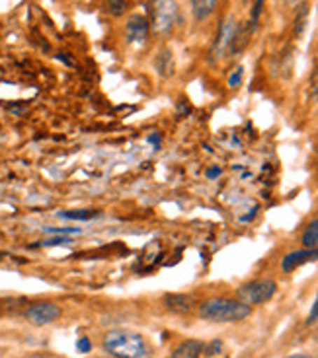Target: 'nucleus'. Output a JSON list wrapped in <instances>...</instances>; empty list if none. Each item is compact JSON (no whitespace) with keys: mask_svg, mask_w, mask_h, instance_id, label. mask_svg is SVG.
Here are the masks:
<instances>
[{"mask_svg":"<svg viewBox=\"0 0 318 358\" xmlns=\"http://www.w3.org/2000/svg\"><path fill=\"white\" fill-rule=\"evenodd\" d=\"M250 313H252L250 306L240 300H228V298H211L200 306L201 317L215 323L242 322Z\"/></svg>","mask_w":318,"mask_h":358,"instance_id":"nucleus-1","label":"nucleus"},{"mask_svg":"<svg viewBox=\"0 0 318 358\" xmlns=\"http://www.w3.org/2000/svg\"><path fill=\"white\" fill-rule=\"evenodd\" d=\"M104 349L116 358H145L148 355L145 339L139 333L113 329L104 337Z\"/></svg>","mask_w":318,"mask_h":358,"instance_id":"nucleus-2","label":"nucleus"},{"mask_svg":"<svg viewBox=\"0 0 318 358\" xmlns=\"http://www.w3.org/2000/svg\"><path fill=\"white\" fill-rule=\"evenodd\" d=\"M180 18L176 0H151V27L156 36H168Z\"/></svg>","mask_w":318,"mask_h":358,"instance_id":"nucleus-3","label":"nucleus"},{"mask_svg":"<svg viewBox=\"0 0 318 358\" xmlns=\"http://www.w3.org/2000/svg\"><path fill=\"white\" fill-rule=\"evenodd\" d=\"M277 292V285L272 278H262V280H254L248 282L244 287L238 288V300L244 304H265L273 298V294Z\"/></svg>","mask_w":318,"mask_h":358,"instance_id":"nucleus-4","label":"nucleus"},{"mask_svg":"<svg viewBox=\"0 0 318 358\" xmlns=\"http://www.w3.org/2000/svg\"><path fill=\"white\" fill-rule=\"evenodd\" d=\"M237 27H238L237 20L233 18V16H228V18L221 24L217 39H215L213 47H211V59H213V61L223 59V57L230 51V47H233V39H235V34H237Z\"/></svg>","mask_w":318,"mask_h":358,"instance_id":"nucleus-5","label":"nucleus"},{"mask_svg":"<svg viewBox=\"0 0 318 358\" xmlns=\"http://www.w3.org/2000/svg\"><path fill=\"white\" fill-rule=\"evenodd\" d=\"M26 317L34 325H49L61 317V308L53 302H37L27 308Z\"/></svg>","mask_w":318,"mask_h":358,"instance_id":"nucleus-6","label":"nucleus"},{"mask_svg":"<svg viewBox=\"0 0 318 358\" xmlns=\"http://www.w3.org/2000/svg\"><path fill=\"white\" fill-rule=\"evenodd\" d=\"M151 31V24L145 16L141 14H133L127 20V26H125V37H127L129 43H145L146 37Z\"/></svg>","mask_w":318,"mask_h":358,"instance_id":"nucleus-7","label":"nucleus"},{"mask_svg":"<svg viewBox=\"0 0 318 358\" xmlns=\"http://www.w3.org/2000/svg\"><path fill=\"white\" fill-rule=\"evenodd\" d=\"M318 259V250H307V248H303L299 251H291V253H287L282 261V268L283 273H293L295 268H299L300 265H305V263H310V261H317Z\"/></svg>","mask_w":318,"mask_h":358,"instance_id":"nucleus-8","label":"nucleus"},{"mask_svg":"<svg viewBox=\"0 0 318 358\" xmlns=\"http://www.w3.org/2000/svg\"><path fill=\"white\" fill-rule=\"evenodd\" d=\"M219 0H191V14L198 22L207 20L217 10Z\"/></svg>","mask_w":318,"mask_h":358,"instance_id":"nucleus-9","label":"nucleus"},{"mask_svg":"<svg viewBox=\"0 0 318 358\" xmlns=\"http://www.w3.org/2000/svg\"><path fill=\"white\" fill-rule=\"evenodd\" d=\"M164 306L174 313H188L193 302H191L190 296L186 294H168L164 298Z\"/></svg>","mask_w":318,"mask_h":358,"instance_id":"nucleus-10","label":"nucleus"},{"mask_svg":"<svg viewBox=\"0 0 318 358\" xmlns=\"http://www.w3.org/2000/svg\"><path fill=\"white\" fill-rule=\"evenodd\" d=\"M203 343L201 341H184L178 349L174 350L172 358H200L203 355Z\"/></svg>","mask_w":318,"mask_h":358,"instance_id":"nucleus-11","label":"nucleus"},{"mask_svg":"<svg viewBox=\"0 0 318 358\" xmlns=\"http://www.w3.org/2000/svg\"><path fill=\"white\" fill-rule=\"evenodd\" d=\"M155 69L160 76H164V78L172 76L176 64H174V57L168 49H164V51L158 53V57H156V61H155Z\"/></svg>","mask_w":318,"mask_h":358,"instance_id":"nucleus-12","label":"nucleus"},{"mask_svg":"<svg viewBox=\"0 0 318 358\" xmlns=\"http://www.w3.org/2000/svg\"><path fill=\"white\" fill-rule=\"evenodd\" d=\"M300 243L307 250H318V218L307 224V228L303 230V236H300Z\"/></svg>","mask_w":318,"mask_h":358,"instance_id":"nucleus-13","label":"nucleus"},{"mask_svg":"<svg viewBox=\"0 0 318 358\" xmlns=\"http://www.w3.org/2000/svg\"><path fill=\"white\" fill-rule=\"evenodd\" d=\"M307 22H309V6L303 2L300 6H297V16H295V26H293L295 36H303V31H305V27H307Z\"/></svg>","mask_w":318,"mask_h":358,"instance_id":"nucleus-14","label":"nucleus"},{"mask_svg":"<svg viewBox=\"0 0 318 358\" xmlns=\"http://www.w3.org/2000/svg\"><path fill=\"white\" fill-rule=\"evenodd\" d=\"M100 215L98 210H69V213H61V218H69V220H92Z\"/></svg>","mask_w":318,"mask_h":358,"instance_id":"nucleus-15","label":"nucleus"},{"mask_svg":"<svg viewBox=\"0 0 318 358\" xmlns=\"http://www.w3.org/2000/svg\"><path fill=\"white\" fill-rule=\"evenodd\" d=\"M264 4L265 0H254V4H252V14H250V26L254 27L258 26V22H260V16H262V12H264Z\"/></svg>","mask_w":318,"mask_h":358,"instance_id":"nucleus-16","label":"nucleus"},{"mask_svg":"<svg viewBox=\"0 0 318 358\" xmlns=\"http://www.w3.org/2000/svg\"><path fill=\"white\" fill-rule=\"evenodd\" d=\"M106 4H108L109 12H111L113 16H121V14L125 12V6H127L125 0H106Z\"/></svg>","mask_w":318,"mask_h":358,"instance_id":"nucleus-17","label":"nucleus"},{"mask_svg":"<svg viewBox=\"0 0 318 358\" xmlns=\"http://www.w3.org/2000/svg\"><path fill=\"white\" fill-rule=\"evenodd\" d=\"M242 76H244V69L242 66H237L235 71L228 74V86L230 88H238L242 84Z\"/></svg>","mask_w":318,"mask_h":358,"instance_id":"nucleus-18","label":"nucleus"},{"mask_svg":"<svg viewBox=\"0 0 318 358\" xmlns=\"http://www.w3.org/2000/svg\"><path fill=\"white\" fill-rule=\"evenodd\" d=\"M71 242L69 236H57V238H49V240H43V242L36 243L39 248H53V245H64V243Z\"/></svg>","mask_w":318,"mask_h":358,"instance_id":"nucleus-19","label":"nucleus"},{"mask_svg":"<svg viewBox=\"0 0 318 358\" xmlns=\"http://www.w3.org/2000/svg\"><path fill=\"white\" fill-rule=\"evenodd\" d=\"M221 350H223V343H221V341H213L207 347H203V352H205L207 357H215Z\"/></svg>","mask_w":318,"mask_h":358,"instance_id":"nucleus-20","label":"nucleus"},{"mask_svg":"<svg viewBox=\"0 0 318 358\" xmlns=\"http://www.w3.org/2000/svg\"><path fill=\"white\" fill-rule=\"evenodd\" d=\"M49 234H61V236H73V234H81L78 228H46Z\"/></svg>","mask_w":318,"mask_h":358,"instance_id":"nucleus-21","label":"nucleus"},{"mask_svg":"<svg viewBox=\"0 0 318 358\" xmlns=\"http://www.w3.org/2000/svg\"><path fill=\"white\" fill-rule=\"evenodd\" d=\"M310 94L318 98V64L314 66V71H312V76H310Z\"/></svg>","mask_w":318,"mask_h":358,"instance_id":"nucleus-22","label":"nucleus"},{"mask_svg":"<svg viewBox=\"0 0 318 358\" xmlns=\"http://www.w3.org/2000/svg\"><path fill=\"white\" fill-rule=\"evenodd\" d=\"M317 322H318V294L317 298H314V304H312V308H310L309 317H307V323H309V325H312V323H317Z\"/></svg>","mask_w":318,"mask_h":358,"instance_id":"nucleus-23","label":"nucleus"},{"mask_svg":"<svg viewBox=\"0 0 318 358\" xmlns=\"http://www.w3.org/2000/svg\"><path fill=\"white\" fill-rule=\"evenodd\" d=\"M76 349H78V352H90L92 350L90 339H86V337L78 339V343H76Z\"/></svg>","mask_w":318,"mask_h":358,"instance_id":"nucleus-24","label":"nucleus"},{"mask_svg":"<svg viewBox=\"0 0 318 358\" xmlns=\"http://www.w3.org/2000/svg\"><path fill=\"white\" fill-rule=\"evenodd\" d=\"M283 2H285V6H287V8H297V6H300L305 0H283Z\"/></svg>","mask_w":318,"mask_h":358,"instance_id":"nucleus-25","label":"nucleus"},{"mask_svg":"<svg viewBox=\"0 0 318 358\" xmlns=\"http://www.w3.org/2000/svg\"><path fill=\"white\" fill-rule=\"evenodd\" d=\"M148 143H153L156 148H158V146H160V134H158V133L151 134V136H148Z\"/></svg>","mask_w":318,"mask_h":358,"instance_id":"nucleus-26","label":"nucleus"},{"mask_svg":"<svg viewBox=\"0 0 318 358\" xmlns=\"http://www.w3.org/2000/svg\"><path fill=\"white\" fill-rule=\"evenodd\" d=\"M287 358H318V357H309V355H291V357Z\"/></svg>","mask_w":318,"mask_h":358,"instance_id":"nucleus-27","label":"nucleus"},{"mask_svg":"<svg viewBox=\"0 0 318 358\" xmlns=\"http://www.w3.org/2000/svg\"><path fill=\"white\" fill-rule=\"evenodd\" d=\"M219 173H221V170H209V178H215Z\"/></svg>","mask_w":318,"mask_h":358,"instance_id":"nucleus-28","label":"nucleus"},{"mask_svg":"<svg viewBox=\"0 0 318 358\" xmlns=\"http://www.w3.org/2000/svg\"><path fill=\"white\" fill-rule=\"evenodd\" d=\"M317 162H318V150H317Z\"/></svg>","mask_w":318,"mask_h":358,"instance_id":"nucleus-29","label":"nucleus"}]
</instances>
